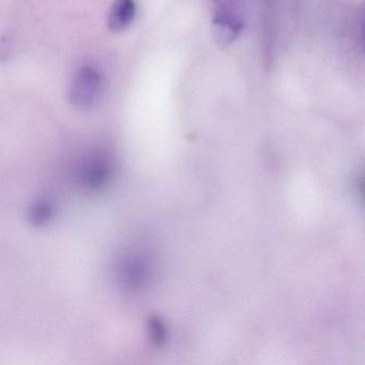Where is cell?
Segmentation results:
<instances>
[{"label": "cell", "mask_w": 365, "mask_h": 365, "mask_svg": "<svg viewBox=\"0 0 365 365\" xmlns=\"http://www.w3.org/2000/svg\"><path fill=\"white\" fill-rule=\"evenodd\" d=\"M101 86V76L97 70L91 67L82 68L70 85V101L78 108H89L99 98Z\"/></svg>", "instance_id": "cell-1"}, {"label": "cell", "mask_w": 365, "mask_h": 365, "mask_svg": "<svg viewBox=\"0 0 365 365\" xmlns=\"http://www.w3.org/2000/svg\"><path fill=\"white\" fill-rule=\"evenodd\" d=\"M112 166L103 157H96L85 164L82 172L83 185L89 190H97L108 183Z\"/></svg>", "instance_id": "cell-2"}, {"label": "cell", "mask_w": 365, "mask_h": 365, "mask_svg": "<svg viewBox=\"0 0 365 365\" xmlns=\"http://www.w3.org/2000/svg\"><path fill=\"white\" fill-rule=\"evenodd\" d=\"M135 14L134 0H116L108 16V27L114 33H121L131 26Z\"/></svg>", "instance_id": "cell-3"}, {"label": "cell", "mask_w": 365, "mask_h": 365, "mask_svg": "<svg viewBox=\"0 0 365 365\" xmlns=\"http://www.w3.org/2000/svg\"><path fill=\"white\" fill-rule=\"evenodd\" d=\"M121 277L125 285L136 288L142 285L146 277V269L138 258H131L123 264Z\"/></svg>", "instance_id": "cell-4"}, {"label": "cell", "mask_w": 365, "mask_h": 365, "mask_svg": "<svg viewBox=\"0 0 365 365\" xmlns=\"http://www.w3.org/2000/svg\"><path fill=\"white\" fill-rule=\"evenodd\" d=\"M54 209L52 204L46 200L37 202L31 211V219L36 225H44L52 219Z\"/></svg>", "instance_id": "cell-5"}]
</instances>
